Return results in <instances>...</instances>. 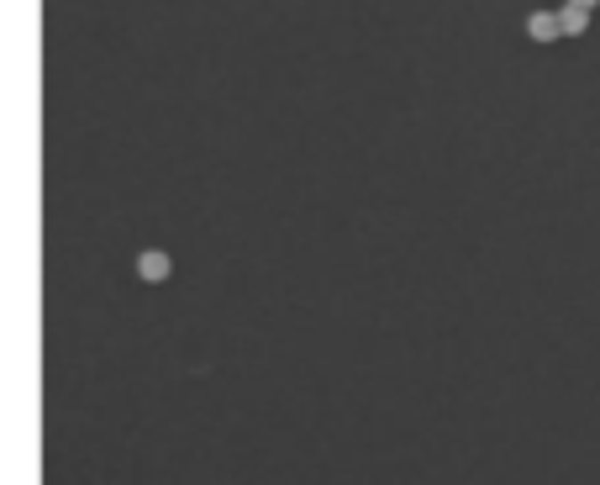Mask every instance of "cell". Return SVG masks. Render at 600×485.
<instances>
[{
    "label": "cell",
    "instance_id": "277c9868",
    "mask_svg": "<svg viewBox=\"0 0 600 485\" xmlns=\"http://www.w3.org/2000/svg\"><path fill=\"white\" fill-rule=\"evenodd\" d=\"M569 5H580V11H596L600 0H569Z\"/></svg>",
    "mask_w": 600,
    "mask_h": 485
},
{
    "label": "cell",
    "instance_id": "3957f363",
    "mask_svg": "<svg viewBox=\"0 0 600 485\" xmlns=\"http://www.w3.org/2000/svg\"><path fill=\"white\" fill-rule=\"evenodd\" d=\"M558 21H564V37H580V32L590 27V11H580V5H569V0H564V11H558Z\"/></svg>",
    "mask_w": 600,
    "mask_h": 485
},
{
    "label": "cell",
    "instance_id": "7a4b0ae2",
    "mask_svg": "<svg viewBox=\"0 0 600 485\" xmlns=\"http://www.w3.org/2000/svg\"><path fill=\"white\" fill-rule=\"evenodd\" d=\"M527 37H532V43H558V37H564L558 11H532V16H527Z\"/></svg>",
    "mask_w": 600,
    "mask_h": 485
},
{
    "label": "cell",
    "instance_id": "6da1fadb",
    "mask_svg": "<svg viewBox=\"0 0 600 485\" xmlns=\"http://www.w3.org/2000/svg\"><path fill=\"white\" fill-rule=\"evenodd\" d=\"M137 275L158 285V280H169V275H174V259H169L164 248H142V253H137Z\"/></svg>",
    "mask_w": 600,
    "mask_h": 485
}]
</instances>
